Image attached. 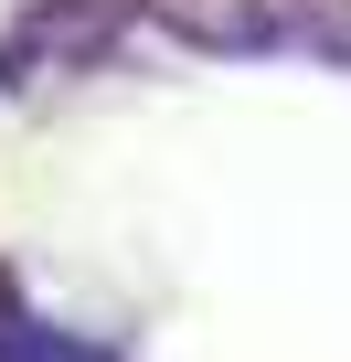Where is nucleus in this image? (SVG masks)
I'll use <instances>...</instances> for the list:
<instances>
[{
	"label": "nucleus",
	"mask_w": 351,
	"mask_h": 362,
	"mask_svg": "<svg viewBox=\"0 0 351 362\" xmlns=\"http://www.w3.org/2000/svg\"><path fill=\"white\" fill-rule=\"evenodd\" d=\"M32 22H43V0H0V64L32 43Z\"/></svg>",
	"instance_id": "f257e3e1"
}]
</instances>
